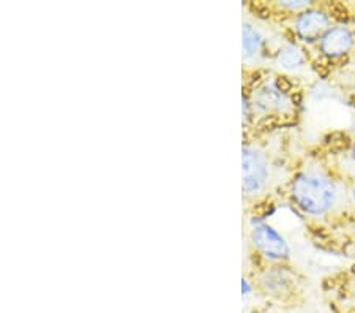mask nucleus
<instances>
[{
	"label": "nucleus",
	"mask_w": 355,
	"mask_h": 313,
	"mask_svg": "<svg viewBox=\"0 0 355 313\" xmlns=\"http://www.w3.org/2000/svg\"><path fill=\"white\" fill-rule=\"evenodd\" d=\"M292 195L299 206L310 214H322L335 199L334 185L320 176L305 174L292 185Z\"/></svg>",
	"instance_id": "1"
},
{
	"label": "nucleus",
	"mask_w": 355,
	"mask_h": 313,
	"mask_svg": "<svg viewBox=\"0 0 355 313\" xmlns=\"http://www.w3.org/2000/svg\"><path fill=\"white\" fill-rule=\"evenodd\" d=\"M267 179V164L257 151L251 147L243 149V187L246 192L254 193L262 189Z\"/></svg>",
	"instance_id": "2"
},
{
	"label": "nucleus",
	"mask_w": 355,
	"mask_h": 313,
	"mask_svg": "<svg viewBox=\"0 0 355 313\" xmlns=\"http://www.w3.org/2000/svg\"><path fill=\"white\" fill-rule=\"evenodd\" d=\"M253 239L256 246L270 258H284L289 253L284 239L270 226H257L253 232Z\"/></svg>",
	"instance_id": "3"
},
{
	"label": "nucleus",
	"mask_w": 355,
	"mask_h": 313,
	"mask_svg": "<svg viewBox=\"0 0 355 313\" xmlns=\"http://www.w3.org/2000/svg\"><path fill=\"white\" fill-rule=\"evenodd\" d=\"M327 26V16L320 13V11H305L297 19V31L303 38L310 40V42L322 35Z\"/></svg>",
	"instance_id": "4"
},
{
	"label": "nucleus",
	"mask_w": 355,
	"mask_h": 313,
	"mask_svg": "<svg viewBox=\"0 0 355 313\" xmlns=\"http://www.w3.org/2000/svg\"><path fill=\"white\" fill-rule=\"evenodd\" d=\"M352 46V35L351 32L345 27H335L327 31V33L322 37L320 42V48L327 56H341L347 53Z\"/></svg>",
	"instance_id": "5"
},
{
	"label": "nucleus",
	"mask_w": 355,
	"mask_h": 313,
	"mask_svg": "<svg viewBox=\"0 0 355 313\" xmlns=\"http://www.w3.org/2000/svg\"><path fill=\"white\" fill-rule=\"evenodd\" d=\"M278 62L284 68H288V70H295V68H299L303 64V56L299 48L289 44V46H284L282 51H279Z\"/></svg>",
	"instance_id": "6"
},
{
	"label": "nucleus",
	"mask_w": 355,
	"mask_h": 313,
	"mask_svg": "<svg viewBox=\"0 0 355 313\" xmlns=\"http://www.w3.org/2000/svg\"><path fill=\"white\" fill-rule=\"evenodd\" d=\"M243 53L246 57L250 56H254L257 53V49H259V44H261V37L259 33H257L253 27L251 26H243Z\"/></svg>",
	"instance_id": "7"
},
{
	"label": "nucleus",
	"mask_w": 355,
	"mask_h": 313,
	"mask_svg": "<svg viewBox=\"0 0 355 313\" xmlns=\"http://www.w3.org/2000/svg\"><path fill=\"white\" fill-rule=\"evenodd\" d=\"M259 101L266 106H275V108H282L284 105V96L282 94V90L278 89H264L259 95Z\"/></svg>",
	"instance_id": "8"
},
{
	"label": "nucleus",
	"mask_w": 355,
	"mask_h": 313,
	"mask_svg": "<svg viewBox=\"0 0 355 313\" xmlns=\"http://www.w3.org/2000/svg\"><path fill=\"white\" fill-rule=\"evenodd\" d=\"M242 291H243L245 296L250 293V285H248V282H246V280H242Z\"/></svg>",
	"instance_id": "9"
},
{
	"label": "nucleus",
	"mask_w": 355,
	"mask_h": 313,
	"mask_svg": "<svg viewBox=\"0 0 355 313\" xmlns=\"http://www.w3.org/2000/svg\"><path fill=\"white\" fill-rule=\"evenodd\" d=\"M354 158H355V146H354Z\"/></svg>",
	"instance_id": "10"
},
{
	"label": "nucleus",
	"mask_w": 355,
	"mask_h": 313,
	"mask_svg": "<svg viewBox=\"0 0 355 313\" xmlns=\"http://www.w3.org/2000/svg\"><path fill=\"white\" fill-rule=\"evenodd\" d=\"M354 198H355V190H354Z\"/></svg>",
	"instance_id": "11"
}]
</instances>
